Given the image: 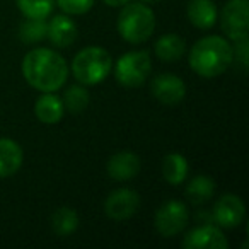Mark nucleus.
<instances>
[{
    "label": "nucleus",
    "instance_id": "393cba45",
    "mask_svg": "<svg viewBox=\"0 0 249 249\" xmlns=\"http://www.w3.org/2000/svg\"><path fill=\"white\" fill-rule=\"evenodd\" d=\"M237 45H235V58L239 60V62L242 63V67H248V38L244 39H239V41H235Z\"/></svg>",
    "mask_w": 249,
    "mask_h": 249
},
{
    "label": "nucleus",
    "instance_id": "2eb2a0df",
    "mask_svg": "<svg viewBox=\"0 0 249 249\" xmlns=\"http://www.w3.org/2000/svg\"><path fill=\"white\" fill-rule=\"evenodd\" d=\"M22 166V149L11 139H0V178L16 174Z\"/></svg>",
    "mask_w": 249,
    "mask_h": 249
},
{
    "label": "nucleus",
    "instance_id": "b1692460",
    "mask_svg": "<svg viewBox=\"0 0 249 249\" xmlns=\"http://www.w3.org/2000/svg\"><path fill=\"white\" fill-rule=\"evenodd\" d=\"M56 2H58V7L62 9L65 14H70V16L86 14L94 5V0H56Z\"/></svg>",
    "mask_w": 249,
    "mask_h": 249
},
{
    "label": "nucleus",
    "instance_id": "4468645a",
    "mask_svg": "<svg viewBox=\"0 0 249 249\" xmlns=\"http://www.w3.org/2000/svg\"><path fill=\"white\" fill-rule=\"evenodd\" d=\"M217 16V5L212 0H191L188 4V19L198 29L213 28Z\"/></svg>",
    "mask_w": 249,
    "mask_h": 249
},
{
    "label": "nucleus",
    "instance_id": "1a4fd4ad",
    "mask_svg": "<svg viewBox=\"0 0 249 249\" xmlns=\"http://www.w3.org/2000/svg\"><path fill=\"white\" fill-rule=\"evenodd\" d=\"M184 249H227L229 241L215 225H201L190 231L183 239Z\"/></svg>",
    "mask_w": 249,
    "mask_h": 249
},
{
    "label": "nucleus",
    "instance_id": "0eeeda50",
    "mask_svg": "<svg viewBox=\"0 0 249 249\" xmlns=\"http://www.w3.org/2000/svg\"><path fill=\"white\" fill-rule=\"evenodd\" d=\"M188 208L183 201L169 200L156 213V229L162 237H174L178 235L188 224Z\"/></svg>",
    "mask_w": 249,
    "mask_h": 249
},
{
    "label": "nucleus",
    "instance_id": "9d476101",
    "mask_svg": "<svg viewBox=\"0 0 249 249\" xmlns=\"http://www.w3.org/2000/svg\"><path fill=\"white\" fill-rule=\"evenodd\" d=\"M150 90L159 103L169 104V106L181 103L186 96V86H184L183 79L173 75V73H160V75L154 77Z\"/></svg>",
    "mask_w": 249,
    "mask_h": 249
},
{
    "label": "nucleus",
    "instance_id": "f03ea898",
    "mask_svg": "<svg viewBox=\"0 0 249 249\" xmlns=\"http://www.w3.org/2000/svg\"><path fill=\"white\" fill-rule=\"evenodd\" d=\"M234 50L222 36H205L190 52V67L205 79L218 77L231 67Z\"/></svg>",
    "mask_w": 249,
    "mask_h": 249
},
{
    "label": "nucleus",
    "instance_id": "39448f33",
    "mask_svg": "<svg viewBox=\"0 0 249 249\" xmlns=\"http://www.w3.org/2000/svg\"><path fill=\"white\" fill-rule=\"evenodd\" d=\"M150 70H152V62L149 52L145 50L128 52L118 58L114 65V77L123 87L135 89L143 86L147 77L150 75Z\"/></svg>",
    "mask_w": 249,
    "mask_h": 249
},
{
    "label": "nucleus",
    "instance_id": "5701e85b",
    "mask_svg": "<svg viewBox=\"0 0 249 249\" xmlns=\"http://www.w3.org/2000/svg\"><path fill=\"white\" fill-rule=\"evenodd\" d=\"M21 39L24 43L41 41L46 36V19H28L21 26Z\"/></svg>",
    "mask_w": 249,
    "mask_h": 249
},
{
    "label": "nucleus",
    "instance_id": "f257e3e1",
    "mask_svg": "<svg viewBox=\"0 0 249 249\" xmlns=\"http://www.w3.org/2000/svg\"><path fill=\"white\" fill-rule=\"evenodd\" d=\"M26 82L41 92H55L69 77V65L60 53L50 48H35L22 60Z\"/></svg>",
    "mask_w": 249,
    "mask_h": 249
},
{
    "label": "nucleus",
    "instance_id": "9b49d317",
    "mask_svg": "<svg viewBox=\"0 0 249 249\" xmlns=\"http://www.w3.org/2000/svg\"><path fill=\"white\" fill-rule=\"evenodd\" d=\"M246 207L239 196L227 193L218 198L213 207V220L224 229H234L244 220Z\"/></svg>",
    "mask_w": 249,
    "mask_h": 249
},
{
    "label": "nucleus",
    "instance_id": "6ab92c4d",
    "mask_svg": "<svg viewBox=\"0 0 249 249\" xmlns=\"http://www.w3.org/2000/svg\"><path fill=\"white\" fill-rule=\"evenodd\" d=\"M215 193V183L212 178L208 176H195L186 186V198L193 205H203L208 201Z\"/></svg>",
    "mask_w": 249,
    "mask_h": 249
},
{
    "label": "nucleus",
    "instance_id": "4be33fe9",
    "mask_svg": "<svg viewBox=\"0 0 249 249\" xmlns=\"http://www.w3.org/2000/svg\"><path fill=\"white\" fill-rule=\"evenodd\" d=\"M63 107L70 111L73 114L82 113L84 109L89 104V92H87L86 87L80 84V86H70L65 90V96H63Z\"/></svg>",
    "mask_w": 249,
    "mask_h": 249
},
{
    "label": "nucleus",
    "instance_id": "f3484780",
    "mask_svg": "<svg viewBox=\"0 0 249 249\" xmlns=\"http://www.w3.org/2000/svg\"><path fill=\"white\" fill-rule=\"evenodd\" d=\"M186 52V43L178 35H164L156 43V55L162 62H178Z\"/></svg>",
    "mask_w": 249,
    "mask_h": 249
},
{
    "label": "nucleus",
    "instance_id": "a211bd4d",
    "mask_svg": "<svg viewBox=\"0 0 249 249\" xmlns=\"http://www.w3.org/2000/svg\"><path fill=\"white\" fill-rule=\"evenodd\" d=\"M162 174L164 179L167 181L173 186L181 184L188 176V160L184 159L181 154H167L164 157V164H162Z\"/></svg>",
    "mask_w": 249,
    "mask_h": 249
},
{
    "label": "nucleus",
    "instance_id": "7ed1b4c3",
    "mask_svg": "<svg viewBox=\"0 0 249 249\" xmlns=\"http://www.w3.org/2000/svg\"><path fill=\"white\" fill-rule=\"evenodd\" d=\"M156 29V16L145 4H124L118 16V33L124 41L139 45L152 36Z\"/></svg>",
    "mask_w": 249,
    "mask_h": 249
},
{
    "label": "nucleus",
    "instance_id": "ddd939ff",
    "mask_svg": "<svg viewBox=\"0 0 249 249\" xmlns=\"http://www.w3.org/2000/svg\"><path fill=\"white\" fill-rule=\"evenodd\" d=\"M46 36L58 48H67L77 39V26L67 16H55L46 24Z\"/></svg>",
    "mask_w": 249,
    "mask_h": 249
},
{
    "label": "nucleus",
    "instance_id": "dca6fc26",
    "mask_svg": "<svg viewBox=\"0 0 249 249\" xmlns=\"http://www.w3.org/2000/svg\"><path fill=\"white\" fill-rule=\"evenodd\" d=\"M63 103L52 92H45L41 97H38L35 104V114L41 123L55 124L63 118Z\"/></svg>",
    "mask_w": 249,
    "mask_h": 249
},
{
    "label": "nucleus",
    "instance_id": "6e6552de",
    "mask_svg": "<svg viewBox=\"0 0 249 249\" xmlns=\"http://www.w3.org/2000/svg\"><path fill=\"white\" fill-rule=\"evenodd\" d=\"M140 205V196L137 191L130 188H120L109 193V196L104 201V212L111 220L123 222L128 220L130 217L135 215Z\"/></svg>",
    "mask_w": 249,
    "mask_h": 249
},
{
    "label": "nucleus",
    "instance_id": "a878e982",
    "mask_svg": "<svg viewBox=\"0 0 249 249\" xmlns=\"http://www.w3.org/2000/svg\"><path fill=\"white\" fill-rule=\"evenodd\" d=\"M130 0H104V4L109 7H123L124 4H128Z\"/></svg>",
    "mask_w": 249,
    "mask_h": 249
},
{
    "label": "nucleus",
    "instance_id": "bb28decb",
    "mask_svg": "<svg viewBox=\"0 0 249 249\" xmlns=\"http://www.w3.org/2000/svg\"><path fill=\"white\" fill-rule=\"evenodd\" d=\"M143 2H156V0H143Z\"/></svg>",
    "mask_w": 249,
    "mask_h": 249
},
{
    "label": "nucleus",
    "instance_id": "423d86ee",
    "mask_svg": "<svg viewBox=\"0 0 249 249\" xmlns=\"http://www.w3.org/2000/svg\"><path fill=\"white\" fill-rule=\"evenodd\" d=\"M222 31L234 41L248 38L249 2L248 0H229L222 9Z\"/></svg>",
    "mask_w": 249,
    "mask_h": 249
},
{
    "label": "nucleus",
    "instance_id": "20e7f679",
    "mask_svg": "<svg viewBox=\"0 0 249 249\" xmlns=\"http://www.w3.org/2000/svg\"><path fill=\"white\" fill-rule=\"evenodd\" d=\"M113 69L111 55L99 46L80 50L72 62V73L82 86H96L109 75Z\"/></svg>",
    "mask_w": 249,
    "mask_h": 249
},
{
    "label": "nucleus",
    "instance_id": "412c9836",
    "mask_svg": "<svg viewBox=\"0 0 249 249\" xmlns=\"http://www.w3.org/2000/svg\"><path fill=\"white\" fill-rule=\"evenodd\" d=\"M18 7L28 19H46L53 12L55 0H16Z\"/></svg>",
    "mask_w": 249,
    "mask_h": 249
},
{
    "label": "nucleus",
    "instance_id": "aec40b11",
    "mask_svg": "<svg viewBox=\"0 0 249 249\" xmlns=\"http://www.w3.org/2000/svg\"><path fill=\"white\" fill-rule=\"evenodd\" d=\"M52 227L58 237H69L79 227V215L73 208L62 207L53 213Z\"/></svg>",
    "mask_w": 249,
    "mask_h": 249
},
{
    "label": "nucleus",
    "instance_id": "f8f14e48",
    "mask_svg": "<svg viewBox=\"0 0 249 249\" xmlns=\"http://www.w3.org/2000/svg\"><path fill=\"white\" fill-rule=\"evenodd\" d=\"M107 174L114 181H128L135 178L140 171V159L137 154L130 150L118 152L107 160Z\"/></svg>",
    "mask_w": 249,
    "mask_h": 249
}]
</instances>
